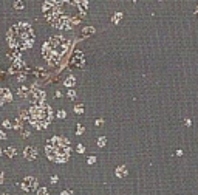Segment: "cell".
Instances as JSON below:
<instances>
[{"label": "cell", "mask_w": 198, "mask_h": 195, "mask_svg": "<svg viewBox=\"0 0 198 195\" xmlns=\"http://www.w3.org/2000/svg\"><path fill=\"white\" fill-rule=\"evenodd\" d=\"M0 158H2V149H0Z\"/></svg>", "instance_id": "obj_29"}, {"label": "cell", "mask_w": 198, "mask_h": 195, "mask_svg": "<svg viewBox=\"0 0 198 195\" xmlns=\"http://www.w3.org/2000/svg\"><path fill=\"white\" fill-rule=\"evenodd\" d=\"M94 161H96V158H94V156H90L88 158V164H93Z\"/></svg>", "instance_id": "obj_22"}, {"label": "cell", "mask_w": 198, "mask_h": 195, "mask_svg": "<svg viewBox=\"0 0 198 195\" xmlns=\"http://www.w3.org/2000/svg\"><path fill=\"white\" fill-rule=\"evenodd\" d=\"M37 195H50V194H48V190L45 189V187H42V189H39V192H37Z\"/></svg>", "instance_id": "obj_15"}, {"label": "cell", "mask_w": 198, "mask_h": 195, "mask_svg": "<svg viewBox=\"0 0 198 195\" xmlns=\"http://www.w3.org/2000/svg\"><path fill=\"white\" fill-rule=\"evenodd\" d=\"M57 116H59V118H65L67 113H65L64 110H59V112H57Z\"/></svg>", "instance_id": "obj_17"}, {"label": "cell", "mask_w": 198, "mask_h": 195, "mask_svg": "<svg viewBox=\"0 0 198 195\" xmlns=\"http://www.w3.org/2000/svg\"><path fill=\"white\" fill-rule=\"evenodd\" d=\"M28 116L30 122L36 129H45L53 119V110L51 107L45 105V104H37V105H33L30 108Z\"/></svg>", "instance_id": "obj_4"}, {"label": "cell", "mask_w": 198, "mask_h": 195, "mask_svg": "<svg viewBox=\"0 0 198 195\" xmlns=\"http://www.w3.org/2000/svg\"><path fill=\"white\" fill-rule=\"evenodd\" d=\"M14 8H20V10H22V8H23V3H22V2H16L14 3Z\"/></svg>", "instance_id": "obj_18"}, {"label": "cell", "mask_w": 198, "mask_h": 195, "mask_svg": "<svg viewBox=\"0 0 198 195\" xmlns=\"http://www.w3.org/2000/svg\"><path fill=\"white\" fill-rule=\"evenodd\" d=\"M22 187L25 190H33V189L37 187V180L33 178V176H26L23 180V183H22Z\"/></svg>", "instance_id": "obj_5"}, {"label": "cell", "mask_w": 198, "mask_h": 195, "mask_svg": "<svg viewBox=\"0 0 198 195\" xmlns=\"http://www.w3.org/2000/svg\"><path fill=\"white\" fill-rule=\"evenodd\" d=\"M105 143H107V141H105V138H104V136H101V138L98 139V146H101V147H104V146H105Z\"/></svg>", "instance_id": "obj_13"}, {"label": "cell", "mask_w": 198, "mask_h": 195, "mask_svg": "<svg viewBox=\"0 0 198 195\" xmlns=\"http://www.w3.org/2000/svg\"><path fill=\"white\" fill-rule=\"evenodd\" d=\"M84 150H85V149H84V146H82V144H79V146H78V152H79V153H82Z\"/></svg>", "instance_id": "obj_21"}, {"label": "cell", "mask_w": 198, "mask_h": 195, "mask_svg": "<svg viewBox=\"0 0 198 195\" xmlns=\"http://www.w3.org/2000/svg\"><path fill=\"white\" fill-rule=\"evenodd\" d=\"M3 125H5V127H10V121H3Z\"/></svg>", "instance_id": "obj_25"}, {"label": "cell", "mask_w": 198, "mask_h": 195, "mask_svg": "<svg viewBox=\"0 0 198 195\" xmlns=\"http://www.w3.org/2000/svg\"><path fill=\"white\" fill-rule=\"evenodd\" d=\"M197 14H198V8H197Z\"/></svg>", "instance_id": "obj_30"}, {"label": "cell", "mask_w": 198, "mask_h": 195, "mask_svg": "<svg viewBox=\"0 0 198 195\" xmlns=\"http://www.w3.org/2000/svg\"><path fill=\"white\" fill-rule=\"evenodd\" d=\"M68 45H70V42L65 37L54 36V37H51L50 40L45 42V45L42 47V54L50 63H57L60 61V57L65 54Z\"/></svg>", "instance_id": "obj_3"}, {"label": "cell", "mask_w": 198, "mask_h": 195, "mask_svg": "<svg viewBox=\"0 0 198 195\" xmlns=\"http://www.w3.org/2000/svg\"><path fill=\"white\" fill-rule=\"evenodd\" d=\"M121 17H122V12H116L115 17H113V23H118V22L121 20Z\"/></svg>", "instance_id": "obj_12"}, {"label": "cell", "mask_w": 198, "mask_h": 195, "mask_svg": "<svg viewBox=\"0 0 198 195\" xmlns=\"http://www.w3.org/2000/svg\"><path fill=\"white\" fill-rule=\"evenodd\" d=\"M0 138H3V139H5V132H0Z\"/></svg>", "instance_id": "obj_27"}, {"label": "cell", "mask_w": 198, "mask_h": 195, "mask_svg": "<svg viewBox=\"0 0 198 195\" xmlns=\"http://www.w3.org/2000/svg\"><path fill=\"white\" fill-rule=\"evenodd\" d=\"M82 132H84V127H82V125H79V127H78V135H80Z\"/></svg>", "instance_id": "obj_23"}, {"label": "cell", "mask_w": 198, "mask_h": 195, "mask_svg": "<svg viewBox=\"0 0 198 195\" xmlns=\"http://www.w3.org/2000/svg\"><path fill=\"white\" fill-rule=\"evenodd\" d=\"M115 174L118 175L119 178H124V176H127V167H125V166L116 167V172H115Z\"/></svg>", "instance_id": "obj_9"}, {"label": "cell", "mask_w": 198, "mask_h": 195, "mask_svg": "<svg viewBox=\"0 0 198 195\" xmlns=\"http://www.w3.org/2000/svg\"><path fill=\"white\" fill-rule=\"evenodd\" d=\"M10 101H11V92L8 88H2L0 90V104L10 102Z\"/></svg>", "instance_id": "obj_8"}, {"label": "cell", "mask_w": 198, "mask_h": 195, "mask_svg": "<svg viewBox=\"0 0 198 195\" xmlns=\"http://www.w3.org/2000/svg\"><path fill=\"white\" fill-rule=\"evenodd\" d=\"M62 195H73V194L68 192V190H64V192H62Z\"/></svg>", "instance_id": "obj_24"}, {"label": "cell", "mask_w": 198, "mask_h": 195, "mask_svg": "<svg viewBox=\"0 0 198 195\" xmlns=\"http://www.w3.org/2000/svg\"><path fill=\"white\" fill-rule=\"evenodd\" d=\"M68 96H70L71 99H73V98L76 96V92H74V90H70V92H68Z\"/></svg>", "instance_id": "obj_19"}, {"label": "cell", "mask_w": 198, "mask_h": 195, "mask_svg": "<svg viewBox=\"0 0 198 195\" xmlns=\"http://www.w3.org/2000/svg\"><path fill=\"white\" fill-rule=\"evenodd\" d=\"M6 153H8V155H10V156H14L17 152H16V149H14V147H10V149H8V150H6Z\"/></svg>", "instance_id": "obj_14"}, {"label": "cell", "mask_w": 198, "mask_h": 195, "mask_svg": "<svg viewBox=\"0 0 198 195\" xmlns=\"http://www.w3.org/2000/svg\"><path fill=\"white\" fill-rule=\"evenodd\" d=\"M93 31H94L93 28H88V30H84V34H91V33H93Z\"/></svg>", "instance_id": "obj_20"}, {"label": "cell", "mask_w": 198, "mask_h": 195, "mask_svg": "<svg viewBox=\"0 0 198 195\" xmlns=\"http://www.w3.org/2000/svg\"><path fill=\"white\" fill-rule=\"evenodd\" d=\"M74 82H76V81H74V76H70L68 79H65V85H67V87H73Z\"/></svg>", "instance_id": "obj_11"}, {"label": "cell", "mask_w": 198, "mask_h": 195, "mask_svg": "<svg viewBox=\"0 0 198 195\" xmlns=\"http://www.w3.org/2000/svg\"><path fill=\"white\" fill-rule=\"evenodd\" d=\"M74 110H76V113H82L84 107H82V105H76V107H74Z\"/></svg>", "instance_id": "obj_16"}, {"label": "cell", "mask_w": 198, "mask_h": 195, "mask_svg": "<svg viewBox=\"0 0 198 195\" xmlns=\"http://www.w3.org/2000/svg\"><path fill=\"white\" fill-rule=\"evenodd\" d=\"M71 63L76 67H82V63H84V54L80 53V51H76L73 54V57H71Z\"/></svg>", "instance_id": "obj_6"}, {"label": "cell", "mask_w": 198, "mask_h": 195, "mask_svg": "<svg viewBox=\"0 0 198 195\" xmlns=\"http://www.w3.org/2000/svg\"><path fill=\"white\" fill-rule=\"evenodd\" d=\"M102 122H104V121H102V119H96V125H99V124H102Z\"/></svg>", "instance_id": "obj_26"}, {"label": "cell", "mask_w": 198, "mask_h": 195, "mask_svg": "<svg viewBox=\"0 0 198 195\" xmlns=\"http://www.w3.org/2000/svg\"><path fill=\"white\" fill-rule=\"evenodd\" d=\"M2 181H3V176H2V174H0V184H2Z\"/></svg>", "instance_id": "obj_28"}, {"label": "cell", "mask_w": 198, "mask_h": 195, "mask_svg": "<svg viewBox=\"0 0 198 195\" xmlns=\"http://www.w3.org/2000/svg\"><path fill=\"white\" fill-rule=\"evenodd\" d=\"M78 6H79V10L82 14H85V11H87V8H88V3L87 2H82V3H78Z\"/></svg>", "instance_id": "obj_10"}, {"label": "cell", "mask_w": 198, "mask_h": 195, "mask_svg": "<svg viewBox=\"0 0 198 195\" xmlns=\"http://www.w3.org/2000/svg\"><path fill=\"white\" fill-rule=\"evenodd\" d=\"M25 158L26 160H36L37 158V150H36V147H25Z\"/></svg>", "instance_id": "obj_7"}, {"label": "cell", "mask_w": 198, "mask_h": 195, "mask_svg": "<svg viewBox=\"0 0 198 195\" xmlns=\"http://www.w3.org/2000/svg\"><path fill=\"white\" fill-rule=\"evenodd\" d=\"M8 43L12 50L16 51H23L33 47L34 43V31L26 22H20V23L12 25L6 33Z\"/></svg>", "instance_id": "obj_1"}, {"label": "cell", "mask_w": 198, "mask_h": 195, "mask_svg": "<svg viewBox=\"0 0 198 195\" xmlns=\"http://www.w3.org/2000/svg\"><path fill=\"white\" fill-rule=\"evenodd\" d=\"M70 141L64 136H53L45 146V153L51 161L65 163L70 158Z\"/></svg>", "instance_id": "obj_2"}]
</instances>
